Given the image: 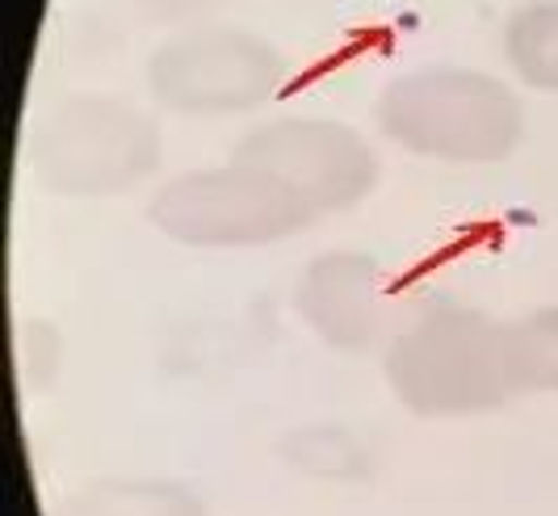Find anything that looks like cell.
Wrapping results in <instances>:
<instances>
[{
  "instance_id": "cell-3",
  "label": "cell",
  "mask_w": 558,
  "mask_h": 516,
  "mask_svg": "<svg viewBox=\"0 0 558 516\" xmlns=\"http://www.w3.org/2000/svg\"><path fill=\"white\" fill-rule=\"evenodd\" d=\"M147 219L185 248H265L303 235L319 214L269 169L227 160L165 181Z\"/></svg>"
},
{
  "instance_id": "cell-8",
  "label": "cell",
  "mask_w": 558,
  "mask_h": 516,
  "mask_svg": "<svg viewBox=\"0 0 558 516\" xmlns=\"http://www.w3.org/2000/svg\"><path fill=\"white\" fill-rule=\"evenodd\" d=\"M56 516H206V504L177 479H97L72 491Z\"/></svg>"
},
{
  "instance_id": "cell-2",
  "label": "cell",
  "mask_w": 558,
  "mask_h": 516,
  "mask_svg": "<svg viewBox=\"0 0 558 516\" xmlns=\"http://www.w3.org/2000/svg\"><path fill=\"white\" fill-rule=\"evenodd\" d=\"M374 122L395 147L441 164H500L525 139V106L478 67H416L374 101Z\"/></svg>"
},
{
  "instance_id": "cell-4",
  "label": "cell",
  "mask_w": 558,
  "mask_h": 516,
  "mask_svg": "<svg viewBox=\"0 0 558 516\" xmlns=\"http://www.w3.org/2000/svg\"><path fill=\"white\" fill-rule=\"evenodd\" d=\"M165 160L156 118L106 93L59 101L34 131V176L63 198H113L143 185Z\"/></svg>"
},
{
  "instance_id": "cell-1",
  "label": "cell",
  "mask_w": 558,
  "mask_h": 516,
  "mask_svg": "<svg viewBox=\"0 0 558 516\" xmlns=\"http://www.w3.org/2000/svg\"><path fill=\"white\" fill-rule=\"evenodd\" d=\"M383 370L395 400L428 420L483 416L521 395L512 373V323L475 307L428 303L383 348Z\"/></svg>"
},
{
  "instance_id": "cell-10",
  "label": "cell",
  "mask_w": 558,
  "mask_h": 516,
  "mask_svg": "<svg viewBox=\"0 0 558 516\" xmlns=\"http://www.w3.org/2000/svg\"><path fill=\"white\" fill-rule=\"evenodd\" d=\"M512 373L521 395H558V307L512 323Z\"/></svg>"
},
{
  "instance_id": "cell-7",
  "label": "cell",
  "mask_w": 558,
  "mask_h": 516,
  "mask_svg": "<svg viewBox=\"0 0 558 516\" xmlns=\"http://www.w3.org/2000/svg\"><path fill=\"white\" fill-rule=\"evenodd\" d=\"M294 311L324 344L369 353L387 348L424 307L378 257L336 248L299 273Z\"/></svg>"
},
{
  "instance_id": "cell-5",
  "label": "cell",
  "mask_w": 558,
  "mask_h": 516,
  "mask_svg": "<svg viewBox=\"0 0 558 516\" xmlns=\"http://www.w3.org/2000/svg\"><path fill=\"white\" fill-rule=\"evenodd\" d=\"M286 81L278 47L260 34L219 22L172 29L147 59V93L156 106L190 118L248 114L274 101Z\"/></svg>"
},
{
  "instance_id": "cell-12",
  "label": "cell",
  "mask_w": 558,
  "mask_h": 516,
  "mask_svg": "<svg viewBox=\"0 0 558 516\" xmlns=\"http://www.w3.org/2000/svg\"><path fill=\"white\" fill-rule=\"evenodd\" d=\"M140 17L165 22V26H197L206 22V13L223 9L227 0H126Z\"/></svg>"
},
{
  "instance_id": "cell-9",
  "label": "cell",
  "mask_w": 558,
  "mask_h": 516,
  "mask_svg": "<svg viewBox=\"0 0 558 516\" xmlns=\"http://www.w3.org/2000/svg\"><path fill=\"white\" fill-rule=\"evenodd\" d=\"M504 63L521 85L558 93V0H525L504 17Z\"/></svg>"
},
{
  "instance_id": "cell-11",
  "label": "cell",
  "mask_w": 558,
  "mask_h": 516,
  "mask_svg": "<svg viewBox=\"0 0 558 516\" xmlns=\"http://www.w3.org/2000/svg\"><path fill=\"white\" fill-rule=\"evenodd\" d=\"M281 454L294 462L299 470L336 475V479L353 475L357 462H365L362 454H357V445H353V437L344 429H332V425H307V429H299L281 445Z\"/></svg>"
},
{
  "instance_id": "cell-6",
  "label": "cell",
  "mask_w": 558,
  "mask_h": 516,
  "mask_svg": "<svg viewBox=\"0 0 558 516\" xmlns=\"http://www.w3.org/2000/svg\"><path fill=\"white\" fill-rule=\"evenodd\" d=\"M231 160L281 176L294 194L315 206V214H340L362 206L378 189V151L362 131L315 114H281L252 126L235 144Z\"/></svg>"
}]
</instances>
